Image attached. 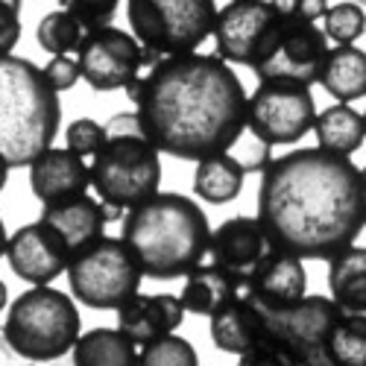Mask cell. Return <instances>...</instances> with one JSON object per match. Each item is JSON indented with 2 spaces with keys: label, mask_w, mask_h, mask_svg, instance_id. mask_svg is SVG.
Wrapping results in <instances>:
<instances>
[{
  "label": "cell",
  "mask_w": 366,
  "mask_h": 366,
  "mask_svg": "<svg viewBox=\"0 0 366 366\" xmlns=\"http://www.w3.org/2000/svg\"><path fill=\"white\" fill-rule=\"evenodd\" d=\"M124 91L147 138L173 159L199 162L226 152L247 132V88L220 56H162Z\"/></svg>",
  "instance_id": "cell-2"
},
{
  "label": "cell",
  "mask_w": 366,
  "mask_h": 366,
  "mask_svg": "<svg viewBox=\"0 0 366 366\" xmlns=\"http://www.w3.org/2000/svg\"><path fill=\"white\" fill-rule=\"evenodd\" d=\"M120 237L135 252L144 276L173 282L205 261L211 226L197 199L156 194L127 211Z\"/></svg>",
  "instance_id": "cell-3"
},
{
  "label": "cell",
  "mask_w": 366,
  "mask_h": 366,
  "mask_svg": "<svg viewBox=\"0 0 366 366\" xmlns=\"http://www.w3.org/2000/svg\"><path fill=\"white\" fill-rule=\"evenodd\" d=\"M276 249L279 247L269 240V234L258 217L240 214V217H229L226 223H220L211 232L208 258L217 267H223L229 276H234L240 282V287H247Z\"/></svg>",
  "instance_id": "cell-14"
},
{
  "label": "cell",
  "mask_w": 366,
  "mask_h": 366,
  "mask_svg": "<svg viewBox=\"0 0 366 366\" xmlns=\"http://www.w3.org/2000/svg\"><path fill=\"white\" fill-rule=\"evenodd\" d=\"M71 352L76 366H138V343L120 328H91Z\"/></svg>",
  "instance_id": "cell-24"
},
{
  "label": "cell",
  "mask_w": 366,
  "mask_h": 366,
  "mask_svg": "<svg viewBox=\"0 0 366 366\" xmlns=\"http://www.w3.org/2000/svg\"><path fill=\"white\" fill-rule=\"evenodd\" d=\"M6 302H9V293H6V285H4V282H0V311H4V308H6Z\"/></svg>",
  "instance_id": "cell-40"
},
{
  "label": "cell",
  "mask_w": 366,
  "mask_h": 366,
  "mask_svg": "<svg viewBox=\"0 0 366 366\" xmlns=\"http://www.w3.org/2000/svg\"><path fill=\"white\" fill-rule=\"evenodd\" d=\"M334 366H366V311H343L331 334Z\"/></svg>",
  "instance_id": "cell-28"
},
{
  "label": "cell",
  "mask_w": 366,
  "mask_h": 366,
  "mask_svg": "<svg viewBox=\"0 0 366 366\" xmlns=\"http://www.w3.org/2000/svg\"><path fill=\"white\" fill-rule=\"evenodd\" d=\"M71 255L74 249L68 247L62 232L41 217L21 226L6 243L9 269L29 285H50L62 272H68Z\"/></svg>",
  "instance_id": "cell-13"
},
{
  "label": "cell",
  "mask_w": 366,
  "mask_h": 366,
  "mask_svg": "<svg viewBox=\"0 0 366 366\" xmlns=\"http://www.w3.org/2000/svg\"><path fill=\"white\" fill-rule=\"evenodd\" d=\"M243 290L252 293L267 308H287L308 293V272L302 258L276 249Z\"/></svg>",
  "instance_id": "cell-19"
},
{
  "label": "cell",
  "mask_w": 366,
  "mask_h": 366,
  "mask_svg": "<svg viewBox=\"0 0 366 366\" xmlns=\"http://www.w3.org/2000/svg\"><path fill=\"white\" fill-rule=\"evenodd\" d=\"M12 346H9V340H6V334H4V328H0V363H12Z\"/></svg>",
  "instance_id": "cell-37"
},
{
  "label": "cell",
  "mask_w": 366,
  "mask_h": 366,
  "mask_svg": "<svg viewBox=\"0 0 366 366\" xmlns=\"http://www.w3.org/2000/svg\"><path fill=\"white\" fill-rule=\"evenodd\" d=\"M229 152L243 164V170H247V173H264L267 164L272 162V156H269V144L261 141V138H255L252 132H249L247 141H243V135H240L237 144H234Z\"/></svg>",
  "instance_id": "cell-33"
},
{
  "label": "cell",
  "mask_w": 366,
  "mask_h": 366,
  "mask_svg": "<svg viewBox=\"0 0 366 366\" xmlns=\"http://www.w3.org/2000/svg\"><path fill=\"white\" fill-rule=\"evenodd\" d=\"M197 349L173 331L144 343L138 352V366H197Z\"/></svg>",
  "instance_id": "cell-29"
},
{
  "label": "cell",
  "mask_w": 366,
  "mask_h": 366,
  "mask_svg": "<svg viewBox=\"0 0 366 366\" xmlns=\"http://www.w3.org/2000/svg\"><path fill=\"white\" fill-rule=\"evenodd\" d=\"M317 103L311 94V85L293 79H258L247 106V129L276 144H299L308 132H314Z\"/></svg>",
  "instance_id": "cell-11"
},
{
  "label": "cell",
  "mask_w": 366,
  "mask_h": 366,
  "mask_svg": "<svg viewBox=\"0 0 366 366\" xmlns=\"http://www.w3.org/2000/svg\"><path fill=\"white\" fill-rule=\"evenodd\" d=\"M144 269L124 237H97L76 249L68 264V285L91 311H117L141 290Z\"/></svg>",
  "instance_id": "cell-7"
},
{
  "label": "cell",
  "mask_w": 366,
  "mask_h": 366,
  "mask_svg": "<svg viewBox=\"0 0 366 366\" xmlns=\"http://www.w3.org/2000/svg\"><path fill=\"white\" fill-rule=\"evenodd\" d=\"M127 18L135 39L164 56L191 53L214 36V0H127Z\"/></svg>",
  "instance_id": "cell-8"
},
{
  "label": "cell",
  "mask_w": 366,
  "mask_h": 366,
  "mask_svg": "<svg viewBox=\"0 0 366 366\" xmlns=\"http://www.w3.org/2000/svg\"><path fill=\"white\" fill-rule=\"evenodd\" d=\"M258 220L282 252L328 261L366 226V182L352 156L302 147L261 173Z\"/></svg>",
  "instance_id": "cell-1"
},
{
  "label": "cell",
  "mask_w": 366,
  "mask_h": 366,
  "mask_svg": "<svg viewBox=\"0 0 366 366\" xmlns=\"http://www.w3.org/2000/svg\"><path fill=\"white\" fill-rule=\"evenodd\" d=\"M6 243H9V237H6V226H4V220H0V258L6 255Z\"/></svg>",
  "instance_id": "cell-39"
},
{
  "label": "cell",
  "mask_w": 366,
  "mask_h": 366,
  "mask_svg": "<svg viewBox=\"0 0 366 366\" xmlns=\"http://www.w3.org/2000/svg\"><path fill=\"white\" fill-rule=\"evenodd\" d=\"M267 334V308L247 290L211 314V340L220 352L243 355Z\"/></svg>",
  "instance_id": "cell-18"
},
{
  "label": "cell",
  "mask_w": 366,
  "mask_h": 366,
  "mask_svg": "<svg viewBox=\"0 0 366 366\" xmlns=\"http://www.w3.org/2000/svg\"><path fill=\"white\" fill-rule=\"evenodd\" d=\"M320 85L337 103H355L366 97V53L355 44L328 47L320 71Z\"/></svg>",
  "instance_id": "cell-21"
},
{
  "label": "cell",
  "mask_w": 366,
  "mask_h": 366,
  "mask_svg": "<svg viewBox=\"0 0 366 366\" xmlns=\"http://www.w3.org/2000/svg\"><path fill=\"white\" fill-rule=\"evenodd\" d=\"M68 12H74L85 29H97V26H109L117 18V9L124 0H59Z\"/></svg>",
  "instance_id": "cell-32"
},
{
  "label": "cell",
  "mask_w": 366,
  "mask_h": 366,
  "mask_svg": "<svg viewBox=\"0 0 366 366\" xmlns=\"http://www.w3.org/2000/svg\"><path fill=\"white\" fill-rule=\"evenodd\" d=\"M279 15L299 21H320L328 12V0H272Z\"/></svg>",
  "instance_id": "cell-36"
},
{
  "label": "cell",
  "mask_w": 366,
  "mask_h": 366,
  "mask_svg": "<svg viewBox=\"0 0 366 366\" xmlns=\"http://www.w3.org/2000/svg\"><path fill=\"white\" fill-rule=\"evenodd\" d=\"M9 162H6V156H4V152H0V191H4L6 188V179H9Z\"/></svg>",
  "instance_id": "cell-38"
},
{
  "label": "cell",
  "mask_w": 366,
  "mask_h": 366,
  "mask_svg": "<svg viewBox=\"0 0 366 366\" xmlns=\"http://www.w3.org/2000/svg\"><path fill=\"white\" fill-rule=\"evenodd\" d=\"M314 135L322 149L340 152V156H355L366 138V120L349 103H334L317 114Z\"/></svg>",
  "instance_id": "cell-26"
},
{
  "label": "cell",
  "mask_w": 366,
  "mask_h": 366,
  "mask_svg": "<svg viewBox=\"0 0 366 366\" xmlns=\"http://www.w3.org/2000/svg\"><path fill=\"white\" fill-rule=\"evenodd\" d=\"M240 290H243L240 282L211 261V264H199L188 272V282L182 287V302H185L188 314L211 317L217 308H223L229 299H234Z\"/></svg>",
  "instance_id": "cell-23"
},
{
  "label": "cell",
  "mask_w": 366,
  "mask_h": 366,
  "mask_svg": "<svg viewBox=\"0 0 366 366\" xmlns=\"http://www.w3.org/2000/svg\"><path fill=\"white\" fill-rule=\"evenodd\" d=\"M41 220H47L50 226H56L62 232V237L68 240V247L76 252L82 247H88L91 240L103 237L106 223H109V211L106 202L97 197H76L68 202H59V205H44L41 211Z\"/></svg>",
  "instance_id": "cell-20"
},
{
  "label": "cell",
  "mask_w": 366,
  "mask_h": 366,
  "mask_svg": "<svg viewBox=\"0 0 366 366\" xmlns=\"http://www.w3.org/2000/svg\"><path fill=\"white\" fill-rule=\"evenodd\" d=\"M360 173H363V182H366V164H363V167H360Z\"/></svg>",
  "instance_id": "cell-41"
},
{
  "label": "cell",
  "mask_w": 366,
  "mask_h": 366,
  "mask_svg": "<svg viewBox=\"0 0 366 366\" xmlns=\"http://www.w3.org/2000/svg\"><path fill=\"white\" fill-rule=\"evenodd\" d=\"M247 170L243 164L232 156V152H214V156H205L197 162V173H194V194L208 202V205H226L234 202L243 191V182H247Z\"/></svg>",
  "instance_id": "cell-22"
},
{
  "label": "cell",
  "mask_w": 366,
  "mask_h": 366,
  "mask_svg": "<svg viewBox=\"0 0 366 366\" xmlns=\"http://www.w3.org/2000/svg\"><path fill=\"white\" fill-rule=\"evenodd\" d=\"M331 299L343 311H366V247H346L328 258Z\"/></svg>",
  "instance_id": "cell-25"
},
{
  "label": "cell",
  "mask_w": 366,
  "mask_h": 366,
  "mask_svg": "<svg viewBox=\"0 0 366 366\" xmlns=\"http://www.w3.org/2000/svg\"><path fill=\"white\" fill-rule=\"evenodd\" d=\"M328 56V36L317 21L276 15L255 47L252 71L258 79H293L314 85Z\"/></svg>",
  "instance_id": "cell-10"
},
{
  "label": "cell",
  "mask_w": 366,
  "mask_h": 366,
  "mask_svg": "<svg viewBox=\"0 0 366 366\" xmlns=\"http://www.w3.org/2000/svg\"><path fill=\"white\" fill-rule=\"evenodd\" d=\"M162 149L141 127L138 112H117L106 124V141L91 156V188L106 205L135 208L159 194Z\"/></svg>",
  "instance_id": "cell-5"
},
{
  "label": "cell",
  "mask_w": 366,
  "mask_h": 366,
  "mask_svg": "<svg viewBox=\"0 0 366 366\" xmlns=\"http://www.w3.org/2000/svg\"><path fill=\"white\" fill-rule=\"evenodd\" d=\"M322 29L331 41L337 44H355L366 33V12L357 4H334L322 15Z\"/></svg>",
  "instance_id": "cell-30"
},
{
  "label": "cell",
  "mask_w": 366,
  "mask_h": 366,
  "mask_svg": "<svg viewBox=\"0 0 366 366\" xmlns=\"http://www.w3.org/2000/svg\"><path fill=\"white\" fill-rule=\"evenodd\" d=\"M272 0H232L217 9L214 21V44L217 56L229 65H252L258 41L264 39L267 26L276 21Z\"/></svg>",
  "instance_id": "cell-15"
},
{
  "label": "cell",
  "mask_w": 366,
  "mask_h": 366,
  "mask_svg": "<svg viewBox=\"0 0 366 366\" xmlns=\"http://www.w3.org/2000/svg\"><path fill=\"white\" fill-rule=\"evenodd\" d=\"M85 33H88L85 24H82L74 12H68V9L62 6V9H56V12H47V15L39 21V26H36V41H39V47H41L44 53L62 56V53L76 50Z\"/></svg>",
  "instance_id": "cell-27"
},
{
  "label": "cell",
  "mask_w": 366,
  "mask_h": 366,
  "mask_svg": "<svg viewBox=\"0 0 366 366\" xmlns=\"http://www.w3.org/2000/svg\"><path fill=\"white\" fill-rule=\"evenodd\" d=\"M357 4H360V6H366V0H357Z\"/></svg>",
  "instance_id": "cell-42"
},
{
  "label": "cell",
  "mask_w": 366,
  "mask_h": 366,
  "mask_svg": "<svg viewBox=\"0 0 366 366\" xmlns=\"http://www.w3.org/2000/svg\"><path fill=\"white\" fill-rule=\"evenodd\" d=\"M21 41V4L0 0V56H9Z\"/></svg>",
  "instance_id": "cell-34"
},
{
  "label": "cell",
  "mask_w": 366,
  "mask_h": 366,
  "mask_svg": "<svg viewBox=\"0 0 366 366\" xmlns=\"http://www.w3.org/2000/svg\"><path fill=\"white\" fill-rule=\"evenodd\" d=\"M340 314L343 308L331 296L305 293L287 308H267V337L282 346L287 366H334L331 334Z\"/></svg>",
  "instance_id": "cell-9"
},
{
  "label": "cell",
  "mask_w": 366,
  "mask_h": 366,
  "mask_svg": "<svg viewBox=\"0 0 366 366\" xmlns=\"http://www.w3.org/2000/svg\"><path fill=\"white\" fill-rule=\"evenodd\" d=\"M82 320L68 293L36 285L15 299L9 308L4 334L15 355L33 363L56 360L74 349L79 340Z\"/></svg>",
  "instance_id": "cell-6"
},
{
  "label": "cell",
  "mask_w": 366,
  "mask_h": 366,
  "mask_svg": "<svg viewBox=\"0 0 366 366\" xmlns=\"http://www.w3.org/2000/svg\"><path fill=\"white\" fill-rule=\"evenodd\" d=\"M62 100L44 68L21 56H0V152L12 167H29L53 144Z\"/></svg>",
  "instance_id": "cell-4"
},
{
  "label": "cell",
  "mask_w": 366,
  "mask_h": 366,
  "mask_svg": "<svg viewBox=\"0 0 366 366\" xmlns=\"http://www.w3.org/2000/svg\"><path fill=\"white\" fill-rule=\"evenodd\" d=\"M29 188L41 205L76 199L91 188V164L68 147H47L29 164Z\"/></svg>",
  "instance_id": "cell-16"
},
{
  "label": "cell",
  "mask_w": 366,
  "mask_h": 366,
  "mask_svg": "<svg viewBox=\"0 0 366 366\" xmlns=\"http://www.w3.org/2000/svg\"><path fill=\"white\" fill-rule=\"evenodd\" d=\"M44 74H47V79H50V85L62 94V91H71L79 79H82V71H79V62L76 59H71L68 53H62V56H53L50 62L44 65Z\"/></svg>",
  "instance_id": "cell-35"
},
{
  "label": "cell",
  "mask_w": 366,
  "mask_h": 366,
  "mask_svg": "<svg viewBox=\"0 0 366 366\" xmlns=\"http://www.w3.org/2000/svg\"><path fill=\"white\" fill-rule=\"evenodd\" d=\"M185 314L188 308L182 302V296H173V293L147 296L138 290L132 299H127L117 308V328L127 331L138 346H144L167 331H176L182 320H185Z\"/></svg>",
  "instance_id": "cell-17"
},
{
  "label": "cell",
  "mask_w": 366,
  "mask_h": 366,
  "mask_svg": "<svg viewBox=\"0 0 366 366\" xmlns=\"http://www.w3.org/2000/svg\"><path fill=\"white\" fill-rule=\"evenodd\" d=\"M106 141V127L97 124L94 117H79L65 129V147L79 152L82 159H91Z\"/></svg>",
  "instance_id": "cell-31"
},
{
  "label": "cell",
  "mask_w": 366,
  "mask_h": 366,
  "mask_svg": "<svg viewBox=\"0 0 366 366\" xmlns=\"http://www.w3.org/2000/svg\"><path fill=\"white\" fill-rule=\"evenodd\" d=\"M82 79L94 91H120L144 71V44L114 24L88 29L76 47Z\"/></svg>",
  "instance_id": "cell-12"
},
{
  "label": "cell",
  "mask_w": 366,
  "mask_h": 366,
  "mask_svg": "<svg viewBox=\"0 0 366 366\" xmlns=\"http://www.w3.org/2000/svg\"><path fill=\"white\" fill-rule=\"evenodd\" d=\"M363 120H366V114H363Z\"/></svg>",
  "instance_id": "cell-43"
}]
</instances>
